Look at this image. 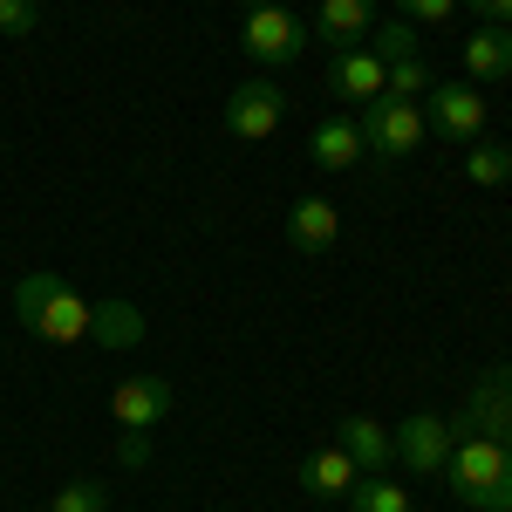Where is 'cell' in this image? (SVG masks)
<instances>
[{
	"instance_id": "8992f818",
	"label": "cell",
	"mask_w": 512,
	"mask_h": 512,
	"mask_svg": "<svg viewBox=\"0 0 512 512\" xmlns=\"http://www.w3.org/2000/svg\"><path fill=\"white\" fill-rule=\"evenodd\" d=\"M451 424L472 431V437H492V444H506V451H512V362H499V369L478 376L472 396H465V410H458Z\"/></svg>"
},
{
	"instance_id": "e0dca14e",
	"label": "cell",
	"mask_w": 512,
	"mask_h": 512,
	"mask_svg": "<svg viewBox=\"0 0 512 512\" xmlns=\"http://www.w3.org/2000/svg\"><path fill=\"white\" fill-rule=\"evenodd\" d=\"M89 342H103V349H137V342H144V315H137L130 301H96V308H89Z\"/></svg>"
},
{
	"instance_id": "277c9868",
	"label": "cell",
	"mask_w": 512,
	"mask_h": 512,
	"mask_svg": "<svg viewBox=\"0 0 512 512\" xmlns=\"http://www.w3.org/2000/svg\"><path fill=\"white\" fill-rule=\"evenodd\" d=\"M239 48L260 62V76H274V69H287V62L308 55V21L287 14L280 0H267V7H253V14L239 21Z\"/></svg>"
},
{
	"instance_id": "5b68a950",
	"label": "cell",
	"mask_w": 512,
	"mask_h": 512,
	"mask_svg": "<svg viewBox=\"0 0 512 512\" xmlns=\"http://www.w3.org/2000/svg\"><path fill=\"white\" fill-rule=\"evenodd\" d=\"M485 117H492V103H485V89L478 82H431V96H424V123H431L444 144H478L485 137Z\"/></svg>"
},
{
	"instance_id": "8fae6325",
	"label": "cell",
	"mask_w": 512,
	"mask_h": 512,
	"mask_svg": "<svg viewBox=\"0 0 512 512\" xmlns=\"http://www.w3.org/2000/svg\"><path fill=\"white\" fill-rule=\"evenodd\" d=\"M335 444L355 458V472H362V478H383L396 465V437L383 431L376 417H342V424H335Z\"/></svg>"
},
{
	"instance_id": "9c48e42d",
	"label": "cell",
	"mask_w": 512,
	"mask_h": 512,
	"mask_svg": "<svg viewBox=\"0 0 512 512\" xmlns=\"http://www.w3.org/2000/svg\"><path fill=\"white\" fill-rule=\"evenodd\" d=\"M110 417L123 424V437H144L151 424L171 417V383L164 376H123L110 390Z\"/></svg>"
},
{
	"instance_id": "ffe728a7",
	"label": "cell",
	"mask_w": 512,
	"mask_h": 512,
	"mask_svg": "<svg viewBox=\"0 0 512 512\" xmlns=\"http://www.w3.org/2000/svg\"><path fill=\"white\" fill-rule=\"evenodd\" d=\"M431 62L424 55H410V62H390L383 69V96H403V103H417V96H431Z\"/></svg>"
},
{
	"instance_id": "6da1fadb",
	"label": "cell",
	"mask_w": 512,
	"mask_h": 512,
	"mask_svg": "<svg viewBox=\"0 0 512 512\" xmlns=\"http://www.w3.org/2000/svg\"><path fill=\"white\" fill-rule=\"evenodd\" d=\"M89 308H96V301H82L62 274H21L14 280V321H21L35 342H55V349L89 342Z\"/></svg>"
},
{
	"instance_id": "52a82bcc",
	"label": "cell",
	"mask_w": 512,
	"mask_h": 512,
	"mask_svg": "<svg viewBox=\"0 0 512 512\" xmlns=\"http://www.w3.org/2000/svg\"><path fill=\"white\" fill-rule=\"evenodd\" d=\"M390 437H396V465H410V472H424V478H437L444 465H451V451H458V424L437 417V410L403 417Z\"/></svg>"
},
{
	"instance_id": "ac0fdd59",
	"label": "cell",
	"mask_w": 512,
	"mask_h": 512,
	"mask_svg": "<svg viewBox=\"0 0 512 512\" xmlns=\"http://www.w3.org/2000/svg\"><path fill=\"white\" fill-rule=\"evenodd\" d=\"M362 48H369L383 69H390V62H410V55H424V41H417V21H403V14H396V21H376V35L362 41Z\"/></svg>"
},
{
	"instance_id": "5bb4252c",
	"label": "cell",
	"mask_w": 512,
	"mask_h": 512,
	"mask_svg": "<svg viewBox=\"0 0 512 512\" xmlns=\"http://www.w3.org/2000/svg\"><path fill=\"white\" fill-rule=\"evenodd\" d=\"M335 239H342V212L328 198H294L287 205V246L294 253H328Z\"/></svg>"
},
{
	"instance_id": "7a4b0ae2",
	"label": "cell",
	"mask_w": 512,
	"mask_h": 512,
	"mask_svg": "<svg viewBox=\"0 0 512 512\" xmlns=\"http://www.w3.org/2000/svg\"><path fill=\"white\" fill-rule=\"evenodd\" d=\"M444 478H451L458 506H472V512H512V451H506V444L458 431V451H451Z\"/></svg>"
},
{
	"instance_id": "ba28073f",
	"label": "cell",
	"mask_w": 512,
	"mask_h": 512,
	"mask_svg": "<svg viewBox=\"0 0 512 512\" xmlns=\"http://www.w3.org/2000/svg\"><path fill=\"white\" fill-rule=\"evenodd\" d=\"M280 117H287V96L274 89V76H246L226 96V137H239V144H267Z\"/></svg>"
},
{
	"instance_id": "484cf974",
	"label": "cell",
	"mask_w": 512,
	"mask_h": 512,
	"mask_svg": "<svg viewBox=\"0 0 512 512\" xmlns=\"http://www.w3.org/2000/svg\"><path fill=\"white\" fill-rule=\"evenodd\" d=\"M239 7H246V14H253V7H267V0H239Z\"/></svg>"
},
{
	"instance_id": "3957f363",
	"label": "cell",
	"mask_w": 512,
	"mask_h": 512,
	"mask_svg": "<svg viewBox=\"0 0 512 512\" xmlns=\"http://www.w3.org/2000/svg\"><path fill=\"white\" fill-rule=\"evenodd\" d=\"M355 130H362V158L376 164H403L410 151H424L431 123H424V103H403V96H376L355 110Z\"/></svg>"
},
{
	"instance_id": "7402d4cb",
	"label": "cell",
	"mask_w": 512,
	"mask_h": 512,
	"mask_svg": "<svg viewBox=\"0 0 512 512\" xmlns=\"http://www.w3.org/2000/svg\"><path fill=\"white\" fill-rule=\"evenodd\" d=\"M41 28V0H0V41H28Z\"/></svg>"
},
{
	"instance_id": "7c38bea8",
	"label": "cell",
	"mask_w": 512,
	"mask_h": 512,
	"mask_svg": "<svg viewBox=\"0 0 512 512\" xmlns=\"http://www.w3.org/2000/svg\"><path fill=\"white\" fill-rule=\"evenodd\" d=\"M301 492H308V499H349L355 492V458L349 451H342V444H321V451H308V458H301Z\"/></svg>"
},
{
	"instance_id": "9a60e30c",
	"label": "cell",
	"mask_w": 512,
	"mask_h": 512,
	"mask_svg": "<svg viewBox=\"0 0 512 512\" xmlns=\"http://www.w3.org/2000/svg\"><path fill=\"white\" fill-rule=\"evenodd\" d=\"M512 76V28L485 21L478 35H465V82H499Z\"/></svg>"
},
{
	"instance_id": "44dd1931",
	"label": "cell",
	"mask_w": 512,
	"mask_h": 512,
	"mask_svg": "<svg viewBox=\"0 0 512 512\" xmlns=\"http://www.w3.org/2000/svg\"><path fill=\"white\" fill-rule=\"evenodd\" d=\"M465 178H472V185H506V178H512V151L485 144V137L465 144Z\"/></svg>"
},
{
	"instance_id": "cb8c5ba5",
	"label": "cell",
	"mask_w": 512,
	"mask_h": 512,
	"mask_svg": "<svg viewBox=\"0 0 512 512\" xmlns=\"http://www.w3.org/2000/svg\"><path fill=\"white\" fill-rule=\"evenodd\" d=\"M390 7L403 14V21H431V28H437V21H451L458 0H390Z\"/></svg>"
},
{
	"instance_id": "603a6c76",
	"label": "cell",
	"mask_w": 512,
	"mask_h": 512,
	"mask_svg": "<svg viewBox=\"0 0 512 512\" xmlns=\"http://www.w3.org/2000/svg\"><path fill=\"white\" fill-rule=\"evenodd\" d=\"M48 512H103V485H96V478H76V485L55 492V506H48Z\"/></svg>"
},
{
	"instance_id": "4fadbf2b",
	"label": "cell",
	"mask_w": 512,
	"mask_h": 512,
	"mask_svg": "<svg viewBox=\"0 0 512 512\" xmlns=\"http://www.w3.org/2000/svg\"><path fill=\"white\" fill-rule=\"evenodd\" d=\"M328 89L342 96V103H376L383 96V62L369 55V48H335V62H328Z\"/></svg>"
},
{
	"instance_id": "2e32d148",
	"label": "cell",
	"mask_w": 512,
	"mask_h": 512,
	"mask_svg": "<svg viewBox=\"0 0 512 512\" xmlns=\"http://www.w3.org/2000/svg\"><path fill=\"white\" fill-rule=\"evenodd\" d=\"M308 158L321 171H355L362 164V130H355V117H321L315 137H308Z\"/></svg>"
},
{
	"instance_id": "d6986e66",
	"label": "cell",
	"mask_w": 512,
	"mask_h": 512,
	"mask_svg": "<svg viewBox=\"0 0 512 512\" xmlns=\"http://www.w3.org/2000/svg\"><path fill=\"white\" fill-rule=\"evenodd\" d=\"M349 512H410V492H403L390 472H383V478H355Z\"/></svg>"
},
{
	"instance_id": "d4e9b609",
	"label": "cell",
	"mask_w": 512,
	"mask_h": 512,
	"mask_svg": "<svg viewBox=\"0 0 512 512\" xmlns=\"http://www.w3.org/2000/svg\"><path fill=\"white\" fill-rule=\"evenodd\" d=\"M458 7H472L478 21H506L512 28V0H458Z\"/></svg>"
},
{
	"instance_id": "30bf717a",
	"label": "cell",
	"mask_w": 512,
	"mask_h": 512,
	"mask_svg": "<svg viewBox=\"0 0 512 512\" xmlns=\"http://www.w3.org/2000/svg\"><path fill=\"white\" fill-rule=\"evenodd\" d=\"M383 21V0H321L315 7V35L335 48H362Z\"/></svg>"
}]
</instances>
